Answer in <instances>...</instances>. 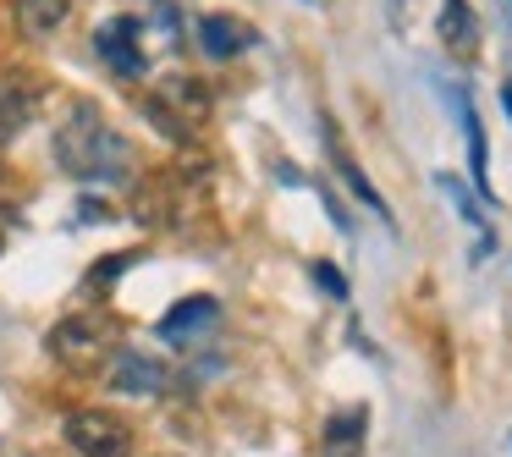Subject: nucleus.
I'll return each mask as SVG.
<instances>
[{
	"instance_id": "nucleus-9",
	"label": "nucleus",
	"mask_w": 512,
	"mask_h": 457,
	"mask_svg": "<svg viewBox=\"0 0 512 457\" xmlns=\"http://www.w3.org/2000/svg\"><path fill=\"white\" fill-rule=\"evenodd\" d=\"M221 320V303L210 298V292H193V298H182L171 314H160V336L166 342H188L193 331H204V325Z\"/></svg>"
},
{
	"instance_id": "nucleus-3",
	"label": "nucleus",
	"mask_w": 512,
	"mask_h": 457,
	"mask_svg": "<svg viewBox=\"0 0 512 457\" xmlns=\"http://www.w3.org/2000/svg\"><path fill=\"white\" fill-rule=\"evenodd\" d=\"M111 342H116V325H111V314H100V309L67 314V320L50 331V353H56L67 369H94L105 353H111Z\"/></svg>"
},
{
	"instance_id": "nucleus-16",
	"label": "nucleus",
	"mask_w": 512,
	"mask_h": 457,
	"mask_svg": "<svg viewBox=\"0 0 512 457\" xmlns=\"http://www.w3.org/2000/svg\"><path fill=\"white\" fill-rule=\"evenodd\" d=\"M501 105H507V116H512V83H507V89H501Z\"/></svg>"
},
{
	"instance_id": "nucleus-12",
	"label": "nucleus",
	"mask_w": 512,
	"mask_h": 457,
	"mask_svg": "<svg viewBox=\"0 0 512 457\" xmlns=\"http://www.w3.org/2000/svg\"><path fill=\"white\" fill-rule=\"evenodd\" d=\"M364 424H369L364 408L336 413V419L325 424V457H358L364 452Z\"/></svg>"
},
{
	"instance_id": "nucleus-5",
	"label": "nucleus",
	"mask_w": 512,
	"mask_h": 457,
	"mask_svg": "<svg viewBox=\"0 0 512 457\" xmlns=\"http://www.w3.org/2000/svg\"><path fill=\"white\" fill-rule=\"evenodd\" d=\"M39 100H45V83L34 72H6L0 78V144H12V138L28 133Z\"/></svg>"
},
{
	"instance_id": "nucleus-1",
	"label": "nucleus",
	"mask_w": 512,
	"mask_h": 457,
	"mask_svg": "<svg viewBox=\"0 0 512 457\" xmlns=\"http://www.w3.org/2000/svg\"><path fill=\"white\" fill-rule=\"evenodd\" d=\"M56 166L83 182H127L133 171V144L105 122L100 105H78L56 127Z\"/></svg>"
},
{
	"instance_id": "nucleus-17",
	"label": "nucleus",
	"mask_w": 512,
	"mask_h": 457,
	"mask_svg": "<svg viewBox=\"0 0 512 457\" xmlns=\"http://www.w3.org/2000/svg\"><path fill=\"white\" fill-rule=\"evenodd\" d=\"M0 254H6V226H0Z\"/></svg>"
},
{
	"instance_id": "nucleus-6",
	"label": "nucleus",
	"mask_w": 512,
	"mask_h": 457,
	"mask_svg": "<svg viewBox=\"0 0 512 457\" xmlns=\"http://www.w3.org/2000/svg\"><path fill=\"white\" fill-rule=\"evenodd\" d=\"M138 34H144V23H138V17H111V23H105L100 34H94V50H100V56L111 61L116 78H144V72H149Z\"/></svg>"
},
{
	"instance_id": "nucleus-14",
	"label": "nucleus",
	"mask_w": 512,
	"mask_h": 457,
	"mask_svg": "<svg viewBox=\"0 0 512 457\" xmlns=\"http://www.w3.org/2000/svg\"><path fill=\"white\" fill-rule=\"evenodd\" d=\"M463 133H468V166H474V182L479 193H490V177H485V127H479L474 105L463 100Z\"/></svg>"
},
{
	"instance_id": "nucleus-10",
	"label": "nucleus",
	"mask_w": 512,
	"mask_h": 457,
	"mask_svg": "<svg viewBox=\"0 0 512 457\" xmlns=\"http://www.w3.org/2000/svg\"><path fill=\"white\" fill-rule=\"evenodd\" d=\"M72 0H17L12 17H17V34L23 39H50L61 23H67Z\"/></svg>"
},
{
	"instance_id": "nucleus-15",
	"label": "nucleus",
	"mask_w": 512,
	"mask_h": 457,
	"mask_svg": "<svg viewBox=\"0 0 512 457\" xmlns=\"http://www.w3.org/2000/svg\"><path fill=\"white\" fill-rule=\"evenodd\" d=\"M314 281H320L331 298H347V281H342V270H336V265H314Z\"/></svg>"
},
{
	"instance_id": "nucleus-4",
	"label": "nucleus",
	"mask_w": 512,
	"mask_h": 457,
	"mask_svg": "<svg viewBox=\"0 0 512 457\" xmlns=\"http://www.w3.org/2000/svg\"><path fill=\"white\" fill-rule=\"evenodd\" d=\"M67 441H72V452H83V457H127L133 430H127V419H116L111 408H83L67 419Z\"/></svg>"
},
{
	"instance_id": "nucleus-13",
	"label": "nucleus",
	"mask_w": 512,
	"mask_h": 457,
	"mask_svg": "<svg viewBox=\"0 0 512 457\" xmlns=\"http://www.w3.org/2000/svg\"><path fill=\"white\" fill-rule=\"evenodd\" d=\"M331 155H336V171H342V182H347V188H353V193H358V199H364V204H369V210H375V215H386V221H391L386 199H380V193L369 188V177H364V171L353 166V155H342V149H336V138H331Z\"/></svg>"
},
{
	"instance_id": "nucleus-7",
	"label": "nucleus",
	"mask_w": 512,
	"mask_h": 457,
	"mask_svg": "<svg viewBox=\"0 0 512 457\" xmlns=\"http://www.w3.org/2000/svg\"><path fill=\"white\" fill-rule=\"evenodd\" d=\"M171 375L160 358L138 353V347H127V353H116L111 364V391H127V397H155V391H166Z\"/></svg>"
},
{
	"instance_id": "nucleus-8",
	"label": "nucleus",
	"mask_w": 512,
	"mask_h": 457,
	"mask_svg": "<svg viewBox=\"0 0 512 457\" xmlns=\"http://www.w3.org/2000/svg\"><path fill=\"white\" fill-rule=\"evenodd\" d=\"M199 45H204V56L232 61V56H243V50H254L259 34L232 12H210V17H199Z\"/></svg>"
},
{
	"instance_id": "nucleus-2",
	"label": "nucleus",
	"mask_w": 512,
	"mask_h": 457,
	"mask_svg": "<svg viewBox=\"0 0 512 457\" xmlns=\"http://www.w3.org/2000/svg\"><path fill=\"white\" fill-rule=\"evenodd\" d=\"M144 116H149V122H155L166 138L188 144L193 127L210 116V94H204L193 78H166L155 94H144Z\"/></svg>"
},
{
	"instance_id": "nucleus-11",
	"label": "nucleus",
	"mask_w": 512,
	"mask_h": 457,
	"mask_svg": "<svg viewBox=\"0 0 512 457\" xmlns=\"http://www.w3.org/2000/svg\"><path fill=\"white\" fill-rule=\"evenodd\" d=\"M441 45L452 56H474L479 50V17L468 12V0H446L441 6Z\"/></svg>"
}]
</instances>
